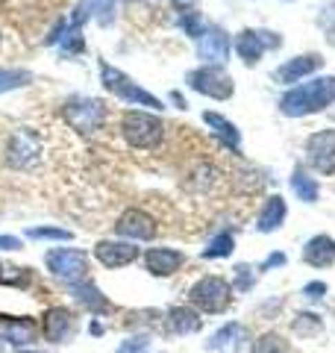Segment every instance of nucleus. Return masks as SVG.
Returning <instances> with one entry per match:
<instances>
[{"label":"nucleus","mask_w":335,"mask_h":353,"mask_svg":"<svg viewBox=\"0 0 335 353\" xmlns=\"http://www.w3.org/2000/svg\"><path fill=\"white\" fill-rule=\"evenodd\" d=\"M335 103V77H315L279 97V112L288 118H306Z\"/></svg>","instance_id":"f257e3e1"},{"label":"nucleus","mask_w":335,"mask_h":353,"mask_svg":"<svg viewBox=\"0 0 335 353\" xmlns=\"http://www.w3.org/2000/svg\"><path fill=\"white\" fill-rule=\"evenodd\" d=\"M121 132H124L127 145L139 148V150H153L162 145L165 139V124L162 118H156L150 112H139V109H130V112L121 118Z\"/></svg>","instance_id":"f03ea898"},{"label":"nucleus","mask_w":335,"mask_h":353,"mask_svg":"<svg viewBox=\"0 0 335 353\" xmlns=\"http://www.w3.org/2000/svg\"><path fill=\"white\" fill-rule=\"evenodd\" d=\"M109 109L97 97H71L62 103V118L71 130H77L80 136H94V132L106 124Z\"/></svg>","instance_id":"7ed1b4c3"},{"label":"nucleus","mask_w":335,"mask_h":353,"mask_svg":"<svg viewBox=\"0 0 335 353\" xmlns=\"http://www.w3.org/2000/svg\"><path fill=\"white\" fill-rule=\"evenodd\" d=\"M188 303H192L197 312L221 315L223 309H230V303H232V285H230V280L218 277V274L200 277L192 289H188Z\"/></svg>","instance_id":"20e7f679"},{"label":"nucleus","mask_w":335,"mask_h":353,"mask_svg":"<svg viewBox=\"0 0 335 353\" xmlns=\"http://www.w3.org/2000/svg\"><path fill=\"white\" fill-rule=\"evenodd\" d=\"M100 83H103L106 92H112L115 97H121L124 103L130 106H150V109H162V101L150 92H144V88L132 80V77H127L124 71L112 68V65L100 62Z\"/></svg>","instance_id":"39448f33"},{"label":"nucleus","mask_w":335,"mask_h":353,"mask_svg":"<svg viewBox=\"0 0 335 353\" xmlns=\"http://www.w3.org/2000/svg\"><path fill=\"white\" fill-rule=\"evenodd\" d=\"M44 265H48V271L53 274L56 280L62 283H83L88 277V256L83 250L77 248H53L44 253Z\"/></svg>","instance_id":"423d86ee"},{"label":"nucleus","mask_w":335,"mask_h":353,"mask_svg":"<svg viewBox=\"0 0 335 353\" xmlns=\"http://www.w3.org/2000/svg\"><path fill=\"white\" fill-rule=\"evenodd\" d=\"M39 153H41V141L36 136V130L18 127V130H12V136H9V141H6L3 159H6L9 168L24 171V168H30V165L39 162Z\"/></svg>","instance_id":"0eeeda50"},{"label":"nucleus","mask_w":335,"mask_h":353,"mask_svg":"<svg viewBox=\"0 0 335 353\" xmlns=\"http://www.w3.org/2000/svg\"><path fill=\"white\" fill-rule=\"evenodd\" d=\"M185 80L197 94H206L212 101H227V97H232V92H236L232 77L223 68H215V65H203V68H197V71H188Z\"/></svg>","instance_id":"6e6552de"},{"label":"nucleus","mask_w":335,"mask_h":353,"mask_svg":"<svg viewBox=\"0 0 335 353\" xmlns=\"http://www.w3.org/2000/svg\"><path fill=\"white\" fill-rule=\"evenodd\" d=\"M306 162L318 174H335V130H318L306 139Z\"/></svg>","instance_id":"1a4fd4ad"},{"label":"nucleus","mask_w":335,"mask_h":353,"mask_svg":"<svg viewBox=\"0 0 335 353\" xmlns=\"http://www.w3.org/2000/svg\"><path fill=\"white\" fill-rule=\"evenodd\" d=\"M230 57V36H227V30H221V27H206L203 32H200V41H197V59L200 62H206V65H223Z\"/></svg>","instance_id":"9d476101"},{"label":"nucleus","mask_w":335,"mask_h":353,"mask_svg":"<svg viewBox=\"0 0 335 353\" xmlns=\"http://www.w3.org/2000/svg\"><path fill=\"white\" fill-rule=\"evenodd\" d=\"M115 233L124 241H150L156 236V221L141 209H127L115 221Z\"/></svg>","instance_id":"9b49d317"},{"label":"nucleus","mask_w":335,"mask_h":353,"mask_svg":"<svg viewBox=\"0 0 335 353\" xmlns=\"http://www.w3.org/2000/svg\"><path fill=\"white\" fill-rule=\"evenodd\" d=\"M39 339V327L32 318H9L0 315V341L3 345H12L18 350H24L30 345H36Z\"/></svg>","instance_id":"f8f14e48"},{"label":"nucleus","mask_w":335,"mask_h":353,"mask_svg":"<svg viewBox=\"0 0 335 353\" xmlns=\"http://www.w3.org/2000/svg\"><path fill=\"white\" fill-rule=\"evenodd\" d=\"M74 312L65 306H50L41 318V333L50 345H65L71 336H74Z\"/></svg>","instance_id":"ddd939ff"},{"label":"nucleus","mask_w":335,"mask_h":353,"mask_svg":"<svg viewBox=\"0 0 335 353\" xmlns=\"http://www.w3.org/2000/svg\"><path fill=\"white\" fill-rule=\"evenodd\" d=\"M94 259L103 268H124L139 259V248L132 241H97L94 245Z\"/></svg>","instance_id":"4468645a"},{"label":"nucleus","mask_w":335,"mask_h":353,"mask_svg":"<svg viewBox=\"0 0 335 353\" xmlns=\"http://www.w3.org/2000/svg\"><path fill=\"white\" fill-rule=\"evenodd\" d=\"M323 65L321 57H315V53H306V57H294V59H288L283 62L279 68L274 71V80L276 83H283V85H294L300 80H306V77H312L318 68Z\"/></svg>","instance_id":"2eb2a0df"},{"label":"nucleus","mask_w":335,"mask_h":353,"mask_svg":"<svg viewBox=\"0 0 335 353\" xmlns=\"http://www.w3.org/2000/svg\"><path fill=\"white\" fill-rule=\"evenodd\" d=\"M183 262L185 256L174 248H150L144 253V268H148L150 277H171L183 268Z\"/></svg>","instance_id":"dca6fc26"},{"label":"nucleus","mask_w":335,"mask_h":353,"mask_svg":"<svg viewBox=\"0 0 335 353\" xmlns=\"http://www.w3.org/2000/svg\"><path fill=\"white\" fill-rule=\"evenodd\" d=\"M247 339H250L247 327L238 324V321H230V324H223L221 330L212 333L206 347L209 350H244V347H247V345H244Z\"/></svg>","instance_id":"f3484780"},{"label":"nucleus","mask_w":335,"mask_h":353,"mask_svg":"<svg viewBox=\"0 0 335 353\" xmlns=\"http://www.w3.org/2000/svg\"><path fill=\"white\" fill-rule=\"evenodd\" d=\"M303 262L312 268H329L335 262V239L332 236H312L303 245Z\"/></svg>","instance_id":"a211bd4d"},{"label":"nucleus","mask_w":335,"mask_h":353,"mask_svg":"<svg viewBox=\"0 0 335 353\" xmlns=\"http://www.w3.org/2000/svg\"><path fill=\"white\" fill-rule=\"evenodd\" d=\"M285 215H288L285 201L279 194H271L262 203L259 215H256V230H259V233H276V230L285 224Z\"/></svg>","instance_id":"6ab92c4d"},{"label":"nucleus","mask_w":335,"mask_h":353,"mask_svg":"<svg viewBox=\"0 0 335 353\" xmlns=\"http://www.w3.org/2000/svg\"><path fill=\"white\" fill-rule=\"evenodd\" d=\"M71 294H74V301L80 303L83 309H88L92 315H106V312H112V303L106 301V294H100L97 285L88 283V280L74 283V285H71Z\"/></svg>","instance_id":"aec40b11"},{"label":"nucleus","mask_w":335,"mask_h":353,"mask_svg":"<svg viewBox=\"0 0 335 353\" xmlns=\"http://www.w3.org/2000/svg\"><path fill=\"white\" fill-rule=\"evenodd\" d=\"M168 327H171L176 336H192L203 327V318H200V312L192 306H171L168 309Z\"/></svg>","instance_id":"412c9836"},{"label":"nucleus","mask_w":335,"mask_h":353,"mask_svg":"<svg viewBox=\"0 0 335 353\" xmlns=\"http://www.w3.org/2000/svg\"><path fill=\"white\" fill-rule=\"evenodd\" d=\"M236 53L241 57V62L247 65V68H256L259 59H262V53H265V44L259 39V32L256 30H241L238 39H236Z\"/></svg>","instance_id":"4be33fe9"},{"label":"nucleus","mask_w":335,"mask_h":353,"mask_svg":"<svg viewBox=\"0 0 335 353\" xmlns=\"http://www.w3.org/2000/svg\"><path fill=\"white\" fill-rule=\"evenodd\" d=\"M203 121H206L212 130H215V136L223 141V148L232 150V153H238V148H241V132L236 130V124H232V121H227V118L218 115V112H206Z\"/></svg>","instance_id":"5701e85b"},{"label":"nucleus","mask_w":335,"mask_h":353,"mask_svg":"<svg viewBox=\"0 0 335 353\" xmlns=\"http://www.w3.org/2000/svg\"><path fill=\"white\" fill-rule=\"evenodd\" d=\"M292 189L297 194V201H303V203H315L318 194H321L315 176H309L303 168H294L292 171Z\"/></svg>","instance_id":"b1692460"},{"label":"nucleus","mask_w":335,"mask_h":353,"mask_svg":"<svg viewBox=\"0 0 335 353\" xmlns=\"http://www.w3.org/2000/svg\"><path fill=\"white\" fill-rule=\"evenodd\" d=\"M292 330H294V336L309 339V336H318L321 333L323 321H321V315H315V312H297L294 321H292Z\"/></svg>","instance_id":"393cba45"},{"label":"nucleus","mask_w":335,"mask_h":353,"mask_svg":"<svg viewBox=\"0 0 335 353\" xmlns=\"http://www.w3.org/2000/svg\"><path fill=\"white\" fill-rule=\"evenodd\" d=\"M32 83V74L24 68H0V94L12 92V88H24Z\"/></svg>","instance_id":"a878e982"},{"label":"nucleus","mask_w":335,"mask_h":353,"mask_svg":"<svg viewBox=\"0 0 335 353\" xmlns=\"http://www.w3.org/2000/svg\"><path fill=\"white\" fill-rule=\"evenodd\" d=\"M232 250H236V239H232L230 233H221L215 236L206 245L203 250V259H223V256H232Z\"/></svg>","instance_id":"bb28decb"},{"label":"nucleus","mask_w":335,"mask_h":353,"mask_svg":"<svg viewBox=\"0 0 335 353\" xmlns=\"http://www.w3.org/2000/svg\"><path fill=\"white\" fill-rule=\"evenodd\" d=\"M253 353H292V347H288V341L279 333H265L253 345Z\"/></svg>","instance_id":"cd10ccee"},{"label":"nucleus","mask_w":335,"mask_h":353,"mask_svg":"<svg viewBox=\"0 0 335 353\" xmlns=\"http://www.w3.org/2000/svg\"><path fill=\"white\" fill-rule=\"evenodd\" d=\"M236 292H250L256 285V268L253 265H236V283H230Z\"/></svg>","instance_id":"c85d7f7f"},{"label":"nucleus","mask_w":335,"mask_h":353,"mask_svg":"<svg viewBox=\"0 0 335 353\" xmlns=\"http://www.w3.org/2000/svg\"><path fill=\"white\" fill-rule=\"evenodd\" d=\"M30 239H50V241H68L71 239V230H62V227H30L27 230Z\"/></svg>","instance_id":"c756f323"},{"label":"nucleus","mask_w":335,"mask_h":353,"mask_svg":"<svg viewBox=\"0 0 335 353\" xmlns=\"http://www.w3.org/2000/svg\"><path fill=\"white\" fill-rule=\"evenodd\" d=\"M148 347H150V336L139 333V336H130V339L121 341V347L115 353H148Z\"/></svg>","instance_id":"7c9ffc66"},{"label":"nucleus","mask_w":335,"mask_h":353,"mask_svg":"<svg viewBox=\"0 0 335 353\" xmlns=\"http://www.w3.org/2000/svg\"><path fill=\"white\" fill-rule=\"evenodd\" d=\"M180 27L185 30V36L200 39V32H203V24H200V12H194V9H185V12L180 15Z\"/></svg>","instance_id":"2f4dec72"},{"label":"nucleus","mask_w":335,"mask_h":353,"mask_svg":"<svg viewBox=\"0 0 335 353\" xmlns=\"http://www.w3.org/2000/svg\"><path fill=\"white\" fill-rule=\"evenodd\" d=\"M62 57H74V53H83L85 50V41H83V36L77 30H71L68 36H62Z\"/></svg>","instance_id":"473e14b6"},{"label":"nucleus","mask_w":335,"mask_h":353,"mask_svg":"<svg viewBox=\"0 0 335 353\" xmlns=\"http://www.w3.org/2000/svg\"><path fill=\"white\" fill-rule=\"evenodd\" d=\"M327 294V283H321V280H315V283H309V285H303V297H309V301H321V297Z\"/></svg>","instance_id":"72a5a7b5"},{"label":"nucleus","mask_w":335,"mask_h":353,"mask_svg":"<svg viewBox=\"0 0 335 353\" xmlns=\"http://www.w3.org/2000/svg\"><path fill=\"white\" fill-rule=\"evenodd\" d=\"M256 32H259V39H262L265 48H279V44H283V39H279L276 32H267V30H256Z\"/></svg>","instance_id":"f704fd0d"},{"label":"nucleus","mask_w":335,"mask_h":353,"mask_svg":"<svg viewBox=\"0 0 335 353\" xmlns=\"http://www.w3.org/2000/svg\"><path fill=\"white\" fill-rule=\"evenodd\" d=\"M24 245H21L18 236H0V250H21Z\"/></svg>","instance_id":"c9c22d12"},{"label":"nucleus","mask_w":335,"mask_h":353,"mask_svg":"<svg viewBox=\"0 0 335 353\" xmlns=\"http://www.w3.org/2000/svg\"><path fill=\"white\" fill-rule=\"evenodd\" d=\"M285 265V253H271L265 262H262V268H283Z\"/></svg>","instance_id":"e433bc0d"},{"label":"nucleus","mask_w":335,"mask_h":353,"mask_svg":"<svg viewBox=\"0 0 335 353\" xmlns=\"http://www.w3.org/2000/svg\"><path fill=\"white\" fill-rule=\"evenodd\" d=\"M88 333H92V336H103V327H100V321H92V327H88Z\"/></svg>","instance_id":"4c0bfd02"},{"label":"nucleus","mask_w":335,"mask_h":353,"mask_svg":"<svg viewBox=\"0 0 335 353\" xmlns=\"http://www.w3.org/2000/svg\"><path fill=\"white\" fill-rule=\"evenodd\" d=\"M171 101H174L176 106H180V109H185V101H183V94H176V92H174V94H171Z\"/></svg>","instance_id":"58836bf2"},{"label":"nucleus","mask_w":335,"mask_h":353,"mask_svg":"<svg viewBox=\"0 0 335 353\" xmlns=\"http://www.w3.org/2000/svg\"><path fill=\"white\" fill-rule=\"evenodd\" d=\"M3 271H6V268H3V265H0V283H9V277H6Z\"/></svg>","instance_id":"ea45409f"},{"label":"nucleus","mask_w":335,"mask_h":353,"mask_svg":"<svg viewBox=\"0 0 335 353\" xmlns=\"http://www.w3.org/2000/svg\"><path fill=\"white\" fill-rule=\"evenodd\" d=\"M18 353H39V350H27V347H24V350H18Z\"/></svg>","instance_id":"a19ab883"},{"label":"nucleus","mask_w":335,"mask_h":353,"mask_svg":"<svg viewBox=\"0 0 335 353\" xmlns=\"http://www.w3.org/2000/svg\"><path fill=\"white\" fill-rule=\"evenodd\" d=\"M0 353H3V350H0Z\"/></svg>","instance_id":"79ce46f5"}]
</instances>
